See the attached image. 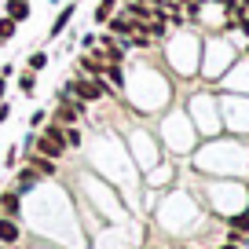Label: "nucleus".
I'll return each mask as SVG.
<instances>
[{
	"label": "nucleus",
	"mask_w": 249,
	"mask_h": 249,
	"mask_svg": "<svg viewBox=\"0 0 249 249\" xmlns=\"http://www.w3.org/2000/svg\"><path fill=\"white\" fill-rule=\"evenodd\" d=\"M30 169L37 172V176H52V172H55V165H52V158L37 154V158H33V161H30Z\"/></svg>",
	"instance_id": "nucleus-7"
},
{
	"label": "nucleus",
	"mask_w": 249,
	"mask_h": 249,
	"mask_svg": "<svg viewBox=\"0 0 249 249\" xmlns=\"http://www.w3.org/2000/svg\"><path fill=\"white\" fill-rule=\"evenodd\" d=\"M33 183H37V172H33V169H30V172H22V176H18V183H15V191H18V195H22V191H30V187H33Z\"/></svg>",
	"instance_id": "nucleus-9"
},
{
	"label": "nucleus",
	"mask_w": 249,
	"mask_h": 249,
	"mask_svg": "<svg viewBox=\"0 0 249 249\" xmlns=\"http://www.w3.org/2000/svg\"><path fill=\"white\" fill-rule=\"evenodd\" d=\"M11 37H15V18L4 15L0 18V40H11Z\"/></svg>",
	"instance_id": "nucleus-10"
},
{
	"label": "nucleus",
	"mask_w": 249,
	"mask_h": 249,
	"mask_svg": "<svg viewBox=\"0 0 249 249\" xmlns=\"http://www.w3.org/2000/svg\"><path fill=\"white\" fill-rule=\"evenodd\" d=\"M0 121H8V107H0Z\"/></svg>",
	"instance_id": "nucleus-17"
},
{
	"label": "nucleus",
	"mask_w": 249,
	"mask_h": 249,
	"mask_svg": "<svg viewBox=\"0 0 249 249\" xmlns=\"http://www.w3.org/2000/svg\"><path fill=\"white\" fill-rule=\"evenodd\" d=\"M107 92V88L99 85V81H88V77H77L70 88H66V95H77V99H85V103H92V99H99V95Z\"/></svg>",
	"instance_id": "nucleus-2"
},
{
	"label": "nucleus",
	"mask_w": 249,
	"mask_h": 249,
	"mask_svg": "<svg viewBox=\"0 0 249 249\" xmlns=\"http://www.w3.org/2000/svg\"><path fill=\"white\" fill-rule=\"evenodd\" d=\"M0 95H4V77H0Z\"/></svg>",
	"instance_id": "nucleus-18"
},
{
	"label": "nucleus",
	"mask_w": 249,
	"mask_h": 249,
	"mask_svg": "<svg viewBox=\"0 0 249 249\" xmlns=\"http://www.w3.org/2000/svg\"><path fill=\"white\" fill-rule=\"evenodd\" d=\"M62 147H66V143H62V128H55V124H52V128H48V132L37 140V154L52 158V161L62 154Z\"/></svg>",
	"instance_id": "nucleus-1"
},
{
	"label": "nucleus",
	"mask_w": 249,
	"mask_h": 249,
	"mask_svg": "<svg viewBox=\"0 0 249 249\" xmlns=\"http://www.w3.org/2000/svg\"><path fill=\"white\" fill-rule=\"evenodd\" d=\"M231 227H234V231H249V213H242V216H234V220H231Z\"/></svg>",
	"instance_id": "nucleus-15"
},
{
	"label": "nucleus",
	"mask_w": 249,
	"mask_h": 249,
	"mask_svg": "<svg viewBox=\"0 0 249 249\" xmlns=\"http://www.w3.org/2000/svg\"><path fill=\"white\" fill-rule=\"evenodd\" d=\"M107 77H110V85H114V88H121V85H124V81H121V70H117L114 62H110V70H107Z\"/></svg>",
	"instance_id": "nucleus-12"
},
{
	"label": "nucleus",
	"mask_w": 249,
	"mask_h": 249,
	"mask_svg": "<svg viewBox=\"0 0 249 249\" xmlns=\"http://www.w3.org/2000/svg\"><path fill=\"white\" fill-rule=\"evenodd\" d=\"M8 18H15V22L30 18V4L26 0H8Z\"/></svg>",
	"instance_id": "nucleus-6"
},
{
	"label": "nucleus",
	"mask_w": 249,
	"mask_h": 249,
	"mask_svg": "<svg viewBox=\"0 0 249 249\" xmlns=\"http://www.w3.org/2000/svg\"><path fill=\"white\" fill-rule=\"evenodd\" d=\"M62 143H70V147H77V143H81V132H77V128H66V132H62Z\"/></svg>",
	"instance_id": "nucleus-13"
},
{
	"label": "nucleus",
	"mask_w": 249,
	"mask_h": 249,
	"mask_svg": "<svg viewBox=\"0 0 249 249\" xmlns=\"http://www.w3.org/2000/svg\"><path fill=\"white\" fill-rule=\"evenodd\" d=\"M0 242H4V246H8V242H18V224L11 216L0 220Z\"/></svg>",
	"instance_id": "nucleus-5"
},
{
	"label": "nucleus",
	"mask_w": 249,
	"mask_h": 249,
	"mask_svg": "<svg viewBox=\"0 0 249 249\" xmlns=\"http://www.w3.org/2000/svg\"><path fill=\"white\" fill-rule=\"evenodd\" d=\"M224 249H234V246H224Z\"/></svg>",
	"instance_id": "nucleus-19"
},
{
	"label": "nucleus",
	"mask_w": 249,
	"mask_h": 249,
	"mask_svg": "<svg viewBox=\"0 0 249 249\" xmlns=\"http://www.w3.org/2000/svg\"><path fill=\"white\" fill-rule=\"evenodd\" d=\"M110 15H114V0H103L99 8H95V22H107Z\"/></svg>",
	"instance_id": "nucleus-11"
},
{
	"label": "nucleus",
	"mask_w": 249,
	"mask_h": 249,
	"mask_svg": "<svg viewBox=\"0 0 249 249\" xmlns=\"http://www.w3.org/2000/svg\"><path fill=\"white\" fill-rule=\"evenodd\" d=\"M81 110H85V103H81V99L73 103L70 95H66V99L59 103V121H77V117H81Z\"/></svg>",
	"instance_id": "nucleus-4"
},
{
	"label": "nucleus",
	"mask_w": 249,
	"mask_h": 249,
	"mask_svg": "<svg viewBox=\"0 0 249 249\" xmlns=\"http://www.w3.org/2000/svg\"><path fill=\"white\" fill-rule=\"evenodd\" d=\"M40 66H48V55H44V52L30 55V70H40Z\"/></svg>",
	"instance_id": "nucleus-14"
},
{
	"label": "nucleus",
	"mask_w": 249,
	"mask_h": 249,
	"mask_svg": "<svg viewBox=\"0 0 249 249\" xmlns=\"http://www.w3.org/2000/svg\"><path fill=\"white\" fill-rule=\"evenodd\" d=\"M107 22H110V30H114V33H121V37H128V33L136 30V15H132V11H121V15L107 18Z\"/></svg>",
	"instance_id": "nucleus-3"
},
{
	"label": "nucleus",
	"mask_w": 249,
	"mask_h": 249,
	"mask_svg": "<svg viewBox=\"0 0 249 249\" xmlns=\"http://www.w3.org/2000/svg\"><path fill=\"white\" fill-rule=\"evenodd\" d=\"M0 209L8 213V216H15V213H18V191H8V195H0Z\"/></svg>",
	"instance_id": "nucleus-8"
},
{
	"label": "nucleus",
	"mask_w": 249,
	"mask_h": 249,
	"mask_svg": "<svg viewBox=\"0 0 249 249\" xmlns=\"http://www.w3.org/2000/svg\"><path fill=\"white\" fill-rule=\"evenodd\" d=\"M0 249H4V242H0Z\"/></svg>",
	"instance_id": "nucleus-20"
},
{
	"label": "nucleus",
	"mask_w": 249,
	"mask_h": 249,
	"mask_svg": "<svg viewBox=\"0 0 249 249\" xmlns=\"http://www.w3.org/2000/svg\"><path fill=\"white\" fill-rule=\"evenodd\" d=\"M70 15H73V8H66V11H62V15H59V22H55V30H52V33H62V26L70 22Z\"/></svg>",
	"instance_id": "nucleus-16"
}]
</instances>
